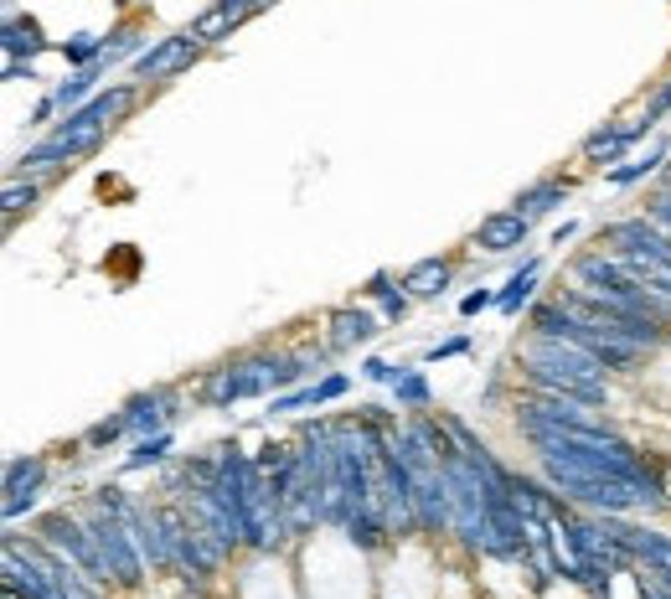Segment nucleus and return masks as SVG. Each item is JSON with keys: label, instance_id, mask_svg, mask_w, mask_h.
Segmentation results:
<instances>
[{"label": "nucleus", "instance_id": "nucleus-17", "mask_svg": "<svg viewBox=\"0 0 671 599\" xmlns=\"http://www.w3.org/2000/svg\"><path fill=\"white\" fill-rule=\"evenodd\" d=\"M243 11H233V5H212V11H207V16H197L192 21V37L202 41V47H207V41H218V37H228V32H233V26H243Z\"/></svg>", "mask_w": 671, "mask_h": 599}, {"label": "nucleus", "instance_id": "nucleus-24", "mask_svg": "<svg viewBox=\"0 0 671 599\" xmlns=\"http://www.w3.org/2000/svg\"><path fill=\"white\" fill-rule=\"evenodd\" d=\"M124 429H130V419H124V414H119V419H103V424H94V429H88V444H109V440H119Z\"/></svg>", "mask_w": 671, "mask_h": 599}, {"label": "nucleus", "instance_id": "nucleus-19", "mask_svg": "<svg viewBox=\"0 0 671 599\" xmlns=\"http://www.w3.org/2000/svg\"><path fill=\"white\" fill-rule=\"evenodd\" d=\"M661 160H667V145H656V150H646V156H635V160H625V166H614V171H610V186H635L640 176H651Z\"/></svg>", "mask_w": 671, "mask_h": 599}, {"label": "nucleus", "instance_id": "nucleus-29", "mask_svg": "<svg viewBox=\"0 0 671 599\" xmlns=\"http://www.w3.org/2000/svg\"><path fill=\"white\" fill-rule=\"evenodd\" d=\"M362 372H367V378H373V382H393L398 378V367H388V362H367V367H362Z\"/></svg>", "mask_w": 671, "mask_h": 599}, {"label": "nucleus", "instance_id": "nucleus-6", "mask_svg": "<svg viewBox=\"0 0 671 599\" xmlns=\"http://www.w3.org/2000/svg\"><path fill=\"white\" fill-rule=\"evenodd\" d=\"M130 109H135V88L119 83V88H109V94H99V99H88L83 109H73L62 124H68V130H109V124H119Z\"/></svg>", "mask_w": 671, "mask_h": 599}, {"label": "nucleus", "instance_id": "nucleus-28", "mask_svg": "<svg viewBox=\"0 0 671 599\" xmlns=\"http://www.w3.org/2000/svg\"><path fill=\"white\" fill-rule=\"evenodd\" d=\"M471 341L465 337H450V341H439V346H429V362H439V357H454V352H465Z\"/></svg>", "mask_w": 671, "mask_h": 599}, {"label": "nucleus", "instance_id": "nucleus-22", "mask_svg": "<svg viewBox=\"0 0 671 599\" xmlns=\"http://www.w3.org/2000/svg\"><path fill=\"white\" fill-rule=\"evenodd\" d=\"M393 393H398V403H408V408H424V403H429V382L418 378V372H408V367H398Z\"/></svg>", "mask_w": 671, "mask_h": 599}, {"label": "nucleus", "instance_id": "nucleus-8", "mask_svg": "<svg viewBox=\"0 0 671 599\" xmlns=\"http://www.w3.org/2000/svg\"><path fill=\"white\" fill-rule=\"evenodd\" d=\"M651 114H646V120H635V124H610V130H594L589 140H584V160H594V166H614V160L625 156V150H631L635 140H640V135H646V130H651Z\"/></svg>", "mask_w": 671, "mask_h": 599}, {"label": "nucleus", "instance_id": "nucleus-12", "mask_svg": "<svg viewBox=\"0 0 671 599\" xmlns=\"http://www.w3.org/2000/svg\"><path fill=\"white\" fill-rule=\"evenodd\" d=\"M346 388H352V378H346V372H331V378L310 382V388H300V393L274 399V414H290V408H300V403H331V399H341Z\"/></svg>", "mask_w": 671, "mask_h": 599}, {"label": "nucleus", "instance_id": "nucleus-10", "mask_svg": "<svg viewBox=\"0 0 671 599\" xmlns=\"http://www.w3.org/2000/svg\"><path fill=\"white\" fill-rule=\"evenodd\" d=\"M171 408H176V393L171 388H156V393H145L124 408V419L130 429H150V435H166V419H171Z\"/></svg>", "mask_w": 671, "mask_h": 599}, {"label": "nucleus", "instance_id": "nucleus-34", "mask_svg": "<svg viewBox=\"0 0 671 599\" xmlns=\"http://www.w3.org/2000/svg\"><path fill=\"white\" fill-rule=\"evenodd\" d=\"M119 5H124V0H119Z\"/></svg>", "mask_w": 671, "mask_h": 599}, {"label": "nucleus", "instance_id": "nucleus-27", "mask_svg": "<svg viewBox=\"0 0 671 599\" xmlns=\"http://www.w3.org/2000/svg\"><path fill=\"white\" fill-rule=\"evenodd\" d=\"M382 316L403 320V316H408V295H393V290H388V295H382Z\"/></svg>", "mask_w": 671, "mask_h": 599}, {"label": "nucleus", "instance_id": "nucleus-4", "mask_svg": "<svg viewBox=\"0 0 671 599\" xmlns=\"http://www.w3.org/2000/svg\"><path fill=\"white\" fill-rule=\"evenodd\" d=\"M83 522H88V533L99 538V553H103V563H109V579L114 584H139V559H145V553H139L135 533L124 527V517L94 506Z\"/></svg>", "mask_w": 671, "mask_h": 599}, {"label": "nucleus", "instance_id": "nucleus-21", "mask_svg": "<svg viewBox=\"0 0 671 599\" xmlns=\"http://www.w3.org/2000/svg\"><path fill=\"white\" fill-rule=\"evenodd\" d=\"M62 58L73 62V68H88V62H99V58H103V41L94 37V32H78V37L62 41Z\"/></svg>", "mask_w": 671, "mask_h": 599}, {"label": "nucleus", "instance_id": "nucleus-9", "mask_svg": "<svg viewBox=\"0 0 671 599\" xmlns=\"http://www.w3.org/2000/svg\"><path fill=\"white\" fill-rule=\"evenodd\" d=\"M527 228H533V218H522V212H491V218L475 228V243L480 248H491V254H507V248H522L527 243Z\"/></svg>", "mask_w": 671, "mask_h": 599}, {"label": "nucleus", "instance_id": "nucleus-2", "mask_svg": "<svg viewBox=\"0 0 671 599\" xmlns=\"http://www.w3.org/2000/svg\"><path fill=\"white\" fill-rule=\"evenodd\" d=\"M300 372H305V362H290V357H248V362H237V367H222V372H212V378H207V388H202V399L222 408V403L254 399V393H269V388H290V382H300Z\"/></svg>", "mask_w": 671, "mask_h": 599}, {"label": "nucleus", "instance_id": "nucleus-14", "mask_svg": "<svg viewBox=\"0 0 671 599\" xmlns=\"http://www.w3.org/2000/svg\"><path fill=\"white\" fill-rule=\"evenodd\" d=\"M563 197H569L563 181H537V186H527V192L516 197V212H522V218H542V212L563 207Z\"/></svg>", "mask_w": 671, "mask_h": 599}, {"label": "nucleus", "instance_id": "nucleus-1", "mask_svg": "<svg viewBox=\"0 0 671 599\" xmlns=\"http://www.w3.org/2000/svg\"><path fill=\"white\" fill-rule=\"evenodd\" d=\"M548 465V460H542ZM548 480H553L563 497L584 501L589 512H661L667 506V491H661V480L646 476H620V470H563V465H548Z\"/></svg>", "mask_w": 671, "mask_h": 599}, {"label": "nucleus", "instance_id": "nucleus-7", "mask_svg": "<svg viewBox=\"0 0 671 599\" xmlns=\"http://www.w3.org/2000/svg\"><path fill=\"white\" fill-rule=\"evenodd\" d=\"M47 476V460H11L5 465V517L16 522L21 512H32V501H37V486Z\"/></svg>", "mask_w": 671, "mask_h": 599}, {"label": "nucleus", "instance_id": "nucleus-26", "mask_svg": "<svg viewBox=\"0 0 671 599\" xmlns=\"http://www.w3.org/2000/svg\"><path fill=\"white\" fill-rule=\"evenodd\" d=\"M486 305H496V295H491V290H475V295L460 300V316H480Z\"/></svg>", "mask_w": 671, "mask_h": 599}, {"label": "nucleus", "instance_id": "nucleus-33", "mask_svg": "<svg viewBox=\"0 0 671 599\" xmlns=\"http://www.w3.org/2000/svg\"><path fill=\"white\" fill-rule=\"evenodd\" d=\"M367 295H388V274H373V280H367Z\"/></svg>", "mask_w": 671, "mask_h": 599}, {"label": "nucleus", "instance_id": "nucleus-30", "mask_svg": "<svg viewBox=\"0 0 671 599\" xmlns=\"http://www.w3.org/2000/svg\"><path fill=\"white\" fill-rule=\"evenodd\" d=\"M646 114H651V120H661V114H671V83H667V88H661V94H656V99H651V109H646Z\"/></svg>", "mask_w": 671, "mask_h": 599}, {"label": "nucleus", "instance_id": "nucleus-32", "mask_svg": "<svg viewBox=\"0 0 671 599\" xmlns=\"http://www.w3.org/2000/svg\"><path fill=\"white\" fill-rule=\"evenodd\" d=\"M5 78H11V83H16V78H26V83H32V68H21V62L11 58V62H5Z\"/></svg>", "mask_w": 671, "mask_h": 599}, {"label": "nucleus", "instance_id": "nucleus-15", "mask_svg": "<svg viewBox=\"0 0 671 599\" xmlns=\"http://www.w3.org/2000/svg\"><path fill=\"white\" fill-rule=\"evenodd\" d=\"M103 68H109V62H88V68H73V73H68V83H58V88H52V99H58V109H68V103H83L88 99V94H94V83H99V73Z\"/></svg>", "mask_w": 671, "mask_h": 599}, {"label": "nucleus", "instance_id": "nucleus-3", "mask_svg": "<svg viewBox=\"0 0 671 599\" xmlns=\"http://www.w3.org/2000/svg\"><path fill=\"white\" fill-rule=\"evenodd\" d=\"M41 542L47 548H58L62 559H73L88 574V579L109 584V563L99 553V538L88 533V522H78L73 512H52V517H41Z\"/></svg>", "mask_w": 671, "mask_h": 599}, {"label": "nucleus", "instance_id": "nucleus-16", "mask_svg": "<svg viewBox=\"0 0 671 599\" xmlns=\"http://www.w3.org/2000/svg\"><path fill=\"white\" fill-rule=\"evenodd\" d=\"M0 37H5V52H11V58H37L41 47H47V41H41V26L37 21H21V16H11L5 21V32H0Z\"/></svg>", "mask_w": 671, "mask_h": 599}, {"label": "nucleus", "instance_id": "nucleus-18", "mask_svg": "<svg viewBox=\"0 0 671 599\" xmlns=\"http://www.w3.org/2000/svg\"><path fill=\"white\" fill-rule=\"evenodd\" d=\"M537 269H542V259H527V264H522V274H512V284H507V290L496 295V305H501L507 316H516V310H522V305L533 300V290H537Z\"/></svg>", "mask_w": 671, "mask_h": 599}, {"label": "nucleus", "instance_id": "nucleus-23", "mask_svg": "<svg viewBox=\"0 0 671 599\" xmlns=\"http://www.w3.org/2000/svg\"><path fill=\"white\" fill-rule=\"evenodd\" d=\"M166 450H171V435H150V440H139V444H135V455L124 460V465H130V470H145V465H156Z\"/></svg>", "mask_w": 671, "mask_h": 599}, {"label": "nucleus", "instance_id": "nucleus-31", "mask_svg": "<svg viewBox=\"0 0 671 599\" xmlns=\"http://www.w3.org/2000/svg\"><path fill=\"white\" fill-rule=\"evenodd\" d=\"M222 5H233V11H243V16H254V11L274 5V0H222Z\"/></svg>", "mask_w": 671, "mask_h": 599}, {"label": "nucleus", "instance_id": "nucleus-20", "mask_svg": "<svg viewBox=\"0 0 671 599\" xmlns=\"http://www.w3.org/2000/svg\"><path fill=\"white\" fill-rule=\"evenodd\" d=\"M37 201H41V181H26V186H21V176H11V186H5V201H0V207H5V218H21V212H32Z\"/></svg>", "mask_w": 671, "mask_h": 599}, {"label": "nucleus", "instance_id": "nucleus-11", "mask_svg": "<svg viewBox=\"0 0 671 599\" xmlns=\"http://www.w3.org/2000/svg\"><path fill=\"white\" fill-rule=\"evenodd\" d=\"M444 284H450V264L444 259H418L414 269L403 274V290H408L414 300H435Z\"/></svg>", "mask_w": 671, "mask_h": 599}, {"label": "nucleus", "instance_id": "nucleus-5", "mask_svg": "<svg viewBox=\"0 0 671 599\" xmlns=\"http://www.w3.org/2000/svg\"><path fill=\"white\" fill-rule=\"evenodd\" d=\"M202 52V41L192 37V32H176V37H166V41H156L150 52H139L135 58V78L139 83H160V78H176L186 62L197 58Z\"/></svg>", "mask_w": 671, "mask_h": 599}, {"label": "nucleus", "instance_id": "nucleus-13", "mask_svg": "<svg viewBox=\"0 0 671 599\" xmlns=\"http://www.w3.org/2000/svg\"><path fill=\"white\" fill-rule=\"evenodd\" d=\"M331 346H356V341H373L377 337V316L367 310H335L331 316Z\"/></svg>", "mask_w": 671, "mask_h": 599}, {"label": "nucleus", "instance_id": "nucleus-25", "mask_svg": "<svg viewBox=\"0 0 671 599\" xmlns=\"http://www.w3.org/2000/svg\"><path fill=\"white\" fill-rule=\"evenodd\" d=\"M646 218L661 228V233H671V192H661V197H651V212Z\"/></svg>", "mask_w": 671, "mask_h": 599}]
</instances>
